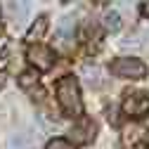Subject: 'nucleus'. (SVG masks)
Returning a JSON list of instances; mask_svg holds the SVG:
<instances>
[{
  "label": "nucleus",
  "instance_id": "2",
  "mask_svg": "<svg viewBox=\"0 0 149 149\" xmlns=\"http://www.w3.org/2000/svg\"><path fill=\"white\" fill-rule=\"evenodd\" d=\"M111 73L121 78H144L147 76V66L137 57H118L111 62Z\"/></svg>",
  "mask_w": 149,
  "mask_h": 149
},
{
  "label": "nucleus",
  "instance_id": "13",
  "mask_svg": "<svg viewBox=\"0 0 149 149\" xmlns=\"http://www.w3.org/2000/svg\"><path fill=\"white\" fill-rule=\"evenodd\" d=\"M47 149H73V144L66 142V140H62V137H54V140L47 142Z\"/></svg>",
  "mask_w": 149,
  "mask_h": 149
},
{
  "label": "nucleus",
  "instance_id": "3",
  "mask_svg": "<svg viewBox=\"0 0 149 149\" xmlns=\"http://www.w3.org/2000/svg\"><path fill=\"white\" fill-rule=\"evenodd\" d=\"M123 114L133 116V118H142L149 114V95L147 92H125L123 97Z\"/></svg>",
  "mask_w": 149,
  "mask_h": 149
},
{
  "label": "nucleus",
  "instance_id": "5",
  "mask_svg": "<svg viewBox=\"0 0 149 149\" xmlns=\"http://www.w3.org/2000/svg\"><path fill=\"white\" fill-rule=\"evenodd\" d=\"M29 62L38 69V71H47L54 62V52L45 45H38V43H33L29 47Z\"/></svg>",
  "mask_w": 149,
  "mask_h": 149
},
{
  "label": "nucleus",
  "instance_id": "11",
  "mask_svg": "<svg viewBox=\"0 0 149 149\" xmlns=\"http://www.w3.org/2000/svg\"><path fill=\"white\" fill-rule=\"evenodd\" d=\"M5 12H10L12 17H17L22 22L29 14V3H5Z\"/></svg>",
  "mask_w": 149,
  "mask_h": 149
},
{
  "label": "nucleus",
  "instance_id": "7",
  "mask_svg": "<svg viewBox=\"0 0 149 149\" xmlns=\"http://www.w3.org/2000/svg\"><path fill=\"white\" fill-rule=\"evenodd\" d=\"M19 85L24 88V90H29L31 95H43L40 92V88H38V73L36 71H26V73H22V78H19Z\"/></svg>",
  "mask_w": 149,
  "mask_h": 149
},
{
  "label": "nucleus",
  "instance_id": "16",
  "mask_svg": "<svg viewBox=\"0 0 149 149\" xmlns=\"http://www.w3.org/2000/svg\"><path fill=\"white\" fill-rule=\"evenodd\" d=\"M147 149H149V147H147Z\"/></svg>",
  "mask_w": 149,
  "mask_h": 149
},
{
  "label": "nucleus",
  "instance_id": "10",
  "mask_svg": "<svg viewBox=\"0 0 149 149\" xmlns=\"http://www.w3.org/2000/svg\"><path fill=\"white\" fill-rule=\"evenodd\" d=\"M73 29H76V22H73V17H64L57 26V36L64 40H71L73 38Z\"/></svg>",
  "mask_w": 149,
  "mask_h": 149
},
{
  "label": "nucleus",
  "instance_id": "12",
  "mask_svg": "<svg viewBox=\"0 0 149 149\" xmlns=\"http://www.w3.org/2000/svg\"><path fill=\"white\" fill-rule=\"evenodd\" d=\"M104 29L111 31V33H116V31L121 29V17H118V12H107V14H104Z\"/></svg>",
  "mask_w": 149,
  "mask_h": 149
},
{
  "label": "nucleus",
  "instance_id": "15",
  "mask_svg": "<svg viewBox=\"0 0 149 149\" xmlns=\"http://www.w3.org/2000/svg\"><path fill=\"white\" fill-rule=\"evenodd\" d=\"M3 85H5V73L0 71V88H3Z\"/></svg>",
  "mask_w": 149,
  "mask_h": 149
},
{
  "label": "nucleus",
  "instance_id": "6",
  "mask_svg": "<svg viewBox=\"0 0 149 149\" xmlns=\"http://www.w3.org/2000/svg\"><path fill=\"white\" fill-rule=\"evenodd\" d=\"M10 149H31L33 147V135L29 133V130H19V133H14L7 142Z\"/></svg>",
  "mask_w": 149,
  "mask_h": 149
},
{
  "label": "nucleus",
  "instance_id": "4",
  "mask_svg": "<svg viewBox=\"0 0 149 149\" xmlns=\"http://www.w3.org/2000/svg\"><path fill=\"white\" fill-rule=\"evenodd\" d=\"M95 133H97V123L92 118H78L71 125V137L76 144H90L95 140Z\"/></svg>",
  "mask_w": 149,
  "mask_h": 149
},
{
  "label": "nucleus",
  "instance_id": "1",
  "mask_svg": "<svg viewBox=\"0 0 149 149\" xmlns=\"http://www.w3.org/2000/svg\"><path fill=\"white\" fill-rule=\"evenodd\" d=\"M57 100L62 104V109L69 116H78L83 111V102H81V88L78 81L73 76H64L57 85Z\"/></svg>",
  "mask_w": 149,
  "mask_h": 149
},
{
  "label": "nucleus",
  "instance_id": "8",
  "mask_svg": "<svg viewBox=\"0 0 149 149\" xmlns=\"http://www.w3.org/2000/svg\"><path fill=\"white\" fill-rule=\"evenodd\" d=\"M45 31H47V19H45V17H38V19H36V24L26 31V40L33 43V40L43 38V33H45Z\"/></svg>",
  "mask_w": 149,
  "mask_h": 149
},
{
  "label": "nucleus",
  "instance_id": "14",
  "mask_svg": "<svg viewBox=\"0 0 149 149\" xmlns=\"http://www.w3.org/2000/svg\"><path fill=\"white\" fill-rule=\"evenodd\" d=\"M140 12H142L144 17H149V3H142V7H140Z\"/></svg>",
  "mask_w": 149,
  "mask_h": 149
},
{
  "label": "nucleus",
  "instance_id": "9",
  "mask_svg": "<svg viewBox=\"0 0 149 149\" xmlns=\"http://www.w3.org/2000/svg\"><path fill=\"white\" fill-rule=\"evenodd\" d=\"M81 76H83L90 85H100V83H102V69L95 66V64H85V66L81 69Z\"/></svg>",
  "mask_w": 149,
  "mask_h": 149
}]
</instances>
